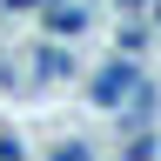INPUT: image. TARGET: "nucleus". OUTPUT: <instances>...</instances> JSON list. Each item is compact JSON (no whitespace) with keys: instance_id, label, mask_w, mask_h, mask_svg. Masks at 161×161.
<instances>
[{"instance_id":"obj_1","label":"nucleus","mask_w":161,"mask_h":161,"mask_svg":"<svg viewBox=\"0 0 161 161\" xmlns=\"http://www.w3.org/2000/svg\"><path fill=\"white\" fill-rule=\"evenodd\" d=\"M47 34H87V7H60V14H47L40 20Z\"/></svg>"}]
</instances>
